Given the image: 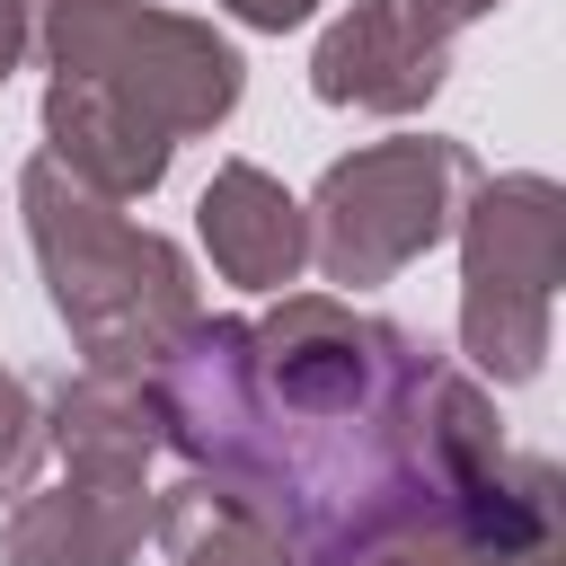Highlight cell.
I'll use <instances>...</instances> for the list:
<instances>
[{
	"label": "cell",
	"instance_id": "277c9868",
	"mask_svg": "<svg viewBox=\"0 0 566 566\" xmlns=\"http://www.w3.org/2000/svg\"><path fill=\"white\" fill-rule=\"evenodd\" d=\"M442 35L416 0H363L318 44V97L327 106H416L442 88Z\"/></svg>",
	"mask_w": 566,
	"mask_h": 566
},
{
	"label": "cell",
	"instance_id": "30bf717a",
	"mask_svg": "<svg viewBox=\"0 0 566 566\" xmlns=\"http://www.w3.org/2000/svg\"><path fill=\"white\" fill-rule=\"evenodd\" d=\"M18 44H27V0H0V71L18 62Z\"/></svg>",
	"mask_w": 566,
	"mask_h": 566
},
{
	"label": "cell",
	"instance_id": "52a82bcc",
	"mask_svg": "<svg viewBox=\"0 0 566 566\" xmlns=\"http://www.w3.org/2000/svg\"><path fill=\"white\" fill-rule=\"evenodd\" d=\"M159 531L186 566H283V531L239 486H177Z\"/></svg>",
	"mask_w": 566,
	"mask_h": 566
},
{
	"label": "cell",
	"instance_id": "8992f818",
	"mask_svg": "<svg viewBox=\"0 0 566 566\" xmlns=\"http://www.w3.org/2000/svg\"><path fill=\"white\" fill-rule=\"evenodd\" d=\"M203 239H212V265H221L230 283H256V292L292 283L301 256H310V230H301L292 195H283L265 168H248V159H230V168L212 177V195H203Z\"/></svg>",
	"mask_w": 566,
	"mask_h": 566
},
{
	"label": "cell",
	"instance_id": "6da1fadb",
	"mask_svg": "<svg viewBox=\"0 0 566 566\" xmlns=\"http://www.w3.org/2000/svg\"><path fill=\"white\" fill-rule=\"evenodd\" d=\"M27 212H35L44 274H53V310L80 327V345H88L97 371L150 363L177 327H195L177 248H159L150 230L115 221V212H106L88 186H71L53 159L27 168Z\"/></svg>",
	"mask_w": 566,
	"mask_h": 566
},
{
	"label": "cell",
	"instance_id": "8fae6325",
	"mask_svg": "<svg viewBox=\"0 0 566 566\" xmlns=\"http://www.w3.org/2000/svg\"><path fill=\"white\" fill-rule=\"evenodd\" d=\"M416 9H424V18H433V27H460V18H478V9H486V0H416Z\"/></svg>",
	"mask_w": 566,
	"mask_h": 566
},
{
	"label": "cell",
	"instance_id": "5b68a950",
	"mask_svg": "<svg viewBox=\"0 0 566 566\" xmlns=\"http://www.w3.org/2000/svg\"><path fill=\"white\" fill-rule=\"evenodd\" d=\"M142 478L71 469V486L18 504L9 522V566H124L142 539Z\"/></svg>",
	"mask_w": 566,
	"mask_h": 566
},
{
	"label": "cell",
	"instance_id": "7a4b0ae2",
	"mask_svg": "<svg viewBox=\"0 0 566 566\" xmlns=\"http://www.w3.org/2000/svg\"><path fill=\"white\" fill-rule=\"evenodd\" d=\"M460 186H469V159L451 142H389V150H363V159L327 168V186H318V265L336 283H380L389 265H407L416 248L442 239Z\"/></svg>",
	"mask_w": 566,
	"mask_h": 566
},
{
	"label": "cell",
	"instance_id": "9c48e42d",
	"mask_svg": "<svg viewBox=\"0 0 566 566\" xmlns=\"http://www.w3.org/2000/svg\"><path fill=\"white\" fill-rule=\"evenodd\" d=\"M239 18H256V27H292V18H310L318 0H230Z\"/></svg>",
	"mask_w": 566,
	"mask_h": 566
},
{
	"label": "cell",
	"instance_id": "3957f363",
	"mask_svg": "<svg viewBox=\"0 0 566 566\" xmlns=\"http://www.w3.org/2000/svg\"><path fill=\"white\" fill-rule=\"evenodd\" d=\"M548 283H557V186L513 177L478 203V239H469V354L495 380L539 371Z\"/></svg>",
	"mask_w": 566,
	"mask_h": 566
},
{
	"label": "cell",
	"instance_id": "ba28073f",
	"mask_svg": "<svg viewBox=\"0 0 566 566\" xmlns=\"http://www.w3.org/2000/svg\"><path fill=\"white\" fill-rule=\"evenodd\" d=\"M35 451H44V424H35L27 389L0 371V495H27V478H35Z\"/></svg>",
	"mask_w": 566,
	"mask_h": 566
}]
</instances>
